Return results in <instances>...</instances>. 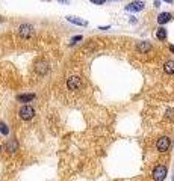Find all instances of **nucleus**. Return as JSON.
I'll list each match as a JSON object with an SVG mask.
<instances>
[{
    "instance_id": "nucleus-1",
    "label": "nucleus",
    "mask_w": 174,
    "mask_h": 181,
    "mask_svg": "<svg viewBox=\"0 0 174 181\" xmlns=\"http://www.w3.org/2000/svg\"><path fill=\"white\" fill-rule=\"evenodd\" d=\"M18 115H20V118H21V119H24V121L32 119L33 116H35V109H33L32 106H23V107L20 109Z\"/></svg>"
},
{
    "instance_id": "nucleus-2",
    "label": "nucleus",
    "mask_w": 174,
    "mask_h": 181,
    "mask_svg": "<svg viewBox=\"0 0 174 181\" xmlns=\"http://www.w3.org/2000/svg\"><path fill=\"white\" fill-rule=\"evenodd\" d=\"M167 167L165 166H156L154 169H153V178L156 181H164L165 177H167Z\"/></svg>"
},
{
    "instance_id": "nucleus-3",
    "label": "nucleus",
    "mask_w": 174,
    "mask_h": 181,
    "mask_svg": "<svg viewBox=\"0 0 174 181\" xmlns=\"http://www.w3.org/2000/svg\"><path fill=\"white\" fill-rule=\"evenodd\" d=\"M67 86H68L70 90H77V89H80V86H82V82H80V79L77 75H73L67 80Z\"/></svg>"
},
{
    "instance_id": "nucleus-4",
    "label": "nucleus",
    "mask_w": 174,
    "mask_h": 181,
    "mask_svg": "<svg viewBox=\"0 0 174 181\" xmlns=\"http://www.w3.org/2000/svg\"><path fill=\"white\" fill-rule=\"evenodd\" d=\"M144 2H139V0H136V2H132V3H129L127 6H126V11H129V12H139V11H142L144 9Z\"/></svg>"
},
{
    "instance_id": "nucleus-5",
    "label": "nucleus",
    "mask_w": 174,
    "mask_h": 181,
    "mask_svg": "<svg viewBox=\"0 0 174 181\" xmlns=\"http://www.w3.org/2000/svg\"><path fill=\"white\" fill-rule=\"evenodd\" d=\"M170 145H171V142H170L168 137H160V139L157 140V144H156V147H157V149H159L160 152H165V151L170 148Z\"/></svg>"
},
{
    "instance_id": "nucleus-6",
    "label": "nucleus",
    "mask_w": 174,
    "mask_h": 181,
    "mask_svg": "<svg viewBox=\"0 0 174 181\" xmlns=\"http://www.w3.org/2000/svg\"><path fill=\"white\" fill-rule=\"evenodd\" d=\"M18 32H20V35H21L23 38H29V36L33 33V27H32L30 24H21L20 29H18Z\"/></svg>"
},
{
    "instance_id": "nucleus-7",
    "label": "nucleus",
    "mask_w": 174,
    "mask_h": 181,
    "mask_svg": "<svg viewBox=\"0 0 174 181\" xmlns=\"http://www.w3.org/2000/svg\"><path fill=\"white\" fill-rule=\"evenodd\" d=\"M35 71L38 73V74H41V75H44L47 71H49V63L46 62V60H39V62H36V67H35Z\"/></svg>"
},
{
    "instance_id": "nucleus-8",
    "label": "nucleus",
    "mask_w": 174,
    "mask_h": 181,
    "mask_svg": "<svg viewBox=\"0 0 174 181\" xmlns=\"http://www.w3.org/2000/svg\"><path fill=\"white\" fill-rule=\"evenodd\" d=\"M171 18H173V15L170 14V12H162V14L157 15V23H159V24H165V23H168Z\"/></svg>"
},
{
    "instance_id": "nucleus-9",
    "label": "nucleus",
    "mask_w": 174,
    "mask_h": 181,
    "mask_svg": "<svg viewBox=\"0 0 174 181\" xmlns=\"http://www.w3.org/2000/svg\"><path fill=\"white\" fill-rule=\"evenodd\" d=\"M67 21H70V23H73V24H77V26H86V24H88L85 20L79 18V17H74V15H68V17H67Z\"/></svg>"
},
{
    "instance_id": "nucleus-10",
    "label": "nucleus",
    "mask_w": 174,
    "mask_h": 181,
    "mask_svg": "<svg viewBox=\"0 0 174 181\" xmlns=\"http://www.w3.org/2000/svg\"><path fill=\"white\" fill-rule=\"evenodd\" d=\"M136 48H138V51H141V53H145V51L152 50V44L150 42H139Z\"/></svg>"
},
{
    "instance_id": "nucleus-11",
    "label": "nucleus",
    "mask_w": 174,
    "mask_h": 181,
    "mask_svg": "<svg viewBox=\"0 0 174 181\" xmlns=\"http://www.w3.org/2000/svg\"><path fill=\"white\" fill-rule=\"evenodd\" d=\"M164 70H165V73H167V74H174V60H168V62H165Z\"/></svg>"
},
{
    "instance_id": "nucleus-12",
    "label": "nucleus",
    "mask_w": 174,
    "mask_h": 181,
    "mask_svg": "<svg viewBox=\"0 0 174 181\" xmlns=\"http://www.w3.org/2000/svg\"><path fill=\"white\" fill-rule=\"evenodd\" d=\"M156 36H157V40L165 41V40H167V29L159 27V29H157V32H156Z\"/></svg>"
},
{
    "instance_id": "nucleus-13",
    "label": "nucleus",
    "mask_w": 174,
    "mask_h": 181,
    "mask_svg": "<svg viewBox=\"0 0 174 181\" xmlns=\"http://www.w3.org/2000/svg\"><path fill=\"white\" fill-rule=\"evenodd\" d=\"M35 100V95L33 94H28V95H18V101H23V103H28V101H32Z\"/></svg>"
},
{
    "instance_id": "nucleus-14",
    "label": "nucleus",
    "mask_w": 174,
    "mask_h": 181,
    "mask_svg": "<svg viewBox=\"0 0 174 181\" xmlns=\"http://www.w3.org/2000/svg\"><path fill=\"white\" fill-rule=\"evenodd\" d=\"M8 151H11V152L17 151V142H11V144H8Z\"/></svg>"
},
{
    "instance_id": "nucleus-15",
    "label": "nucleus",
    "mask_w": 174,
    "mask_h": 181,
    "mask_svg": "<svg viewBox=\"0 0 174 181\" xmlns=\"http://www.w3.org/2000/svg\"><path fill=\"white\" fill-rule=\"evenodd\" d=\"M0 133H2V134H5V136L9 133V131H8V128H6V125H5L3 122H0Z\"/></svg>"
},
{
    "instance_id": "nucleus-16",
    "label": "nucleus",
    "mask_w": 174,
    "mask_h": 181,
    "mask_svg": "<svg viewBox=\"0 0 174 181\" xmlns=\"http://www.w3.org/2000/svg\"><path fill=\"white\" fill-rule=\"evenodd\" d=\"M77 41H82V36H74L73 40H71V44H76Z\"/></svg>"
},
{
    "instance_id": "nucleus-17",
    "label": "nucleus",
    "mask_w": 174,
    "mask_h": 181,
    "mask_svg": "<svg viewBox=\"0 0 174 181\" xmlns=\"http://www.w3.org/2000/svg\"><path fill=\"white\" fill-rule=\"evenodd\" d=\"M91 2H92V3H96V5H103V3L106 2V0H91Z\"/></svg>"
},
{
    "instance_id": "nucleus-18",
    "label": "nucleus",
    "mask_w": 174,
    "mask_h": 181,
    "mask_svg": "<svg viewBox=\"0 0 174 181\" xmlns=\"http://www.w3.org/2000/svg\"><path fill=\"white\" fill-rule=\"evenodd\" d=\"M167 116L173 118V116H174V110H173V109H168V110H167Z\"/></svg>"
},
{
    "instance_id": "nucleus-19",
    "label": "nucleus",
    "mask_w": 174,
    "mask_h": 181,
    "mask_svg": "<svg viewBox=\"0 0 174 181\" xmlns=\"http://www.w3.org/2000/svg\"><path fill=\"white\" fill-rule=\"evenodd\" d=\"M59 3H65V5H68L70 3V0H58Z\"/></svg>"
},
{
    "instance_id": "nucleus-20",
    "label": "nucleus",
    "mask_w": 174,
    "mask_h": 181,
    "mask_svg": "<svg viewBox=\"0 0 174 181\" xmlns=\"http://www.w3.org/2000/svg\"><path fill=\"white\" fill-rule=\"evenodd\" d=\"M109 26H100V30H108Z\"/></svg>"
},
{
    "instance_id": "nucleus-21",
    "label": "nucleus",
    "mask_w": 174,
    "mask_h": 181,
    "mask_svg": "<svg viewBox=\"0 0 174 181\" xmlns=\"http://www.w3.org/2000/svg\"><path fill=\"white\" fill-rule=\"evenodd\" d=\"M159 5H160V0H156V2H154V6L159 8Z\"/></svg>"
},
{
    "instance_id": "nucleus-22",
    "label": "nucleus",
    "mask_w": 174,
    "mask_h": 181,
    "mask_svg": "<svg viewBox=\"0 0 174 181\" xmlns=\"http://www.w3.org/2000/svg\"><path fill=\"white\" fill-rule=\"evenodd\" d=\"M170 50H171L173 53H174V45H170Z\"/></svg>"
},
{
    "instance_id": "nucleus-23",
    "label": "nucleus",
    "mask_w": 174,
    "mask_h": 181,
    "mask_svg": "<svg viewBox=\"0 0 174 181\" xmlns=\"http://www.w3.org/2000/svg\"><path fill=\"white\" fill-rule=\"evenodd\" d=\"M164 2H167V3H171V2H173V0H164Z\"/></svg>"
},
{
    "instance_id": "nucleus-24",
    "label": "nucleus",
    "mask_w": 174,
    "mask_h": 181,
    "mask_svg": "<svg viewBox=\"0 0 174 181\" xmlns=\"http://www.w3.org/2000/svg\"><path fill=\"white\" fill-rule=\"evenodd\" d=\"M0 151H2V147H0Z\"/></svg>"
},
{
    "instance_id": "nucleus-25",
    "label": "nucleus",
    "mask_w": 174,
    "mask_h": 181,
    "mask_svg": "<svg viewBox=\"0 0 174 181\" xmlns=\"http://www.w3.org/2000/svg\"><path fill=\"white\" fill-rule=\"evenodd\" d=\"M0 21H2V18H0Z\"/></svg>"
}]
</instances>
